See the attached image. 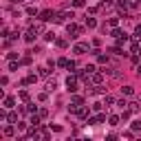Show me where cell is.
Listing matches in <instances>:
<instances>
[{"instance_id":"obj_1","label":"cell","mask_w":141,"mask_h":141,"mask_svg":"<svg viewBox=\"0 0 141 141\" xmlns=\"http://www.w3.org/2000/svg\"><path fill=\"white\" fill-rule=\"evenodd\" d=\"M66 86H69L71 93H75V90H77V82H75V77H69V79H66Z\"/></svg>"},{"instance_id":"obj_2","label":"cell","mask_w":141,"mask_h":141,"mask_svg":"<svg viewBox=\"0 0 141 141\" xmlns=\"http://www.w3.org/2000/svg\"><path fill=\"white\" fill-rule=\"evenodd\" d=\"M51 18H53V11H42V13H40V20H42V22L51 20Z\"/></svg>"},{"instance_id":"obj_3","label":"cell","mask_w":141,"mask_h":141,"mask_svg":"<svg viewBox=\"0 0 141 141\" xmlns=\"http://www.w3.org/2000/svg\"><path fill=\"white\" fill-rule=\"evenodd\" d=\"M73 51H75V53L79 55V53H84V51H88V44H75V48H73Z\"/></svg>"},{"instance_id":"obj_4","label":"cell","mask_w":141,"mask_h":141,"mask_svg":"<svg viewBox=\"0 0 141 141\" xmlns=\"http://www.w3.org/2000/svg\"><path fill=\"white\" fill-rule=\"evenodd\" d=\"M35 33H38L35 29H31V31H27V35H24V40H27V42H33V40H35Z\"/></svg>"},{"instance_id":"obj_5","label":"cell","mask_w":141,"mask_h":141,"mask_svg":"<svg viewBox=\"0 0 141 141\" xmlns=\"http://www.w3.org/2000/svg\"><path fill=\"white\" fill-rule=\"evenodd\" d=\"M13 104H16L13 97H7V99H4V106H7V108H13Z\"/></svg>"},{"instance_id":"obj_6","label":"cell","mask_w":141,"mask_h":141,"mask_svg":"<svg viewBox=\"0 0 141 141\" xmlns=\"http://www.w3.org/2000/svg\"><path fill=\"white\" fill-rule=\"evenodd\" d=\"M55 88H57V82H48V84H46V90H48V93L55 90Z\"/></svg>"},{"instance_id":"obj_7","label":"cell","mask_w":141,"mask_h":141,"mask_svg":"<svg viewBox=\"0 0 141 141\" xmlns=\"http://www.w3.org/2000/svg\"><path fill=\"white\" fill-rule=\"evenodd\" d=\"M86 24H88L90 29H93V27H97V20H95V18H88V20H86Z\"/></svg>"},{"instance_id":"obj_8","label":"cell","mask_w":141,"mask_h":141,"mask_svg":"<svg viewBox=\"0 0 141 141\" xmlns=\"http://www.w3.org/2000/svg\"><path fill=\"white\" fill-rule=\"evenodd\" d=\"M121 93H124V95H132V86H124V88H121Z\"/></svg>"},{"instance_id":"obj_9","label":"cell","mask_w":141,"mask_h":141,"mask_svg":"<svg viewBox=\"0 0 141 141\" xmlns=\"http://www.w3.org/2000/svg\"><path fill=\"white\" fill-rule=\"evenodd\" d=\"M77 115H79V117H82V119H86V117H88V110H86V108H82V110H79Z\"/></svg>"},{"instance_id":"obj_10","label":"cell","mask_w":141,"mask_h":141,"mask_svg":"<svg viewBox=\"0 0 141 141\" xmlns=\"http://www.w3.org/2000/svg\"><path fill=\"white\" fill-rule=\"evenodd\" d=\"M46 40H48V42H53V40H55V33H53V31H48V33H46Z\"/></svg>"},{"instance_id":"obj_11","label":"cell","mask_w":141,"mask_h":141,"mask_svg":"<svg viewBox=\"0 0 141 141\" xmlns=\"http://www.w3.org/2000/svg\"><path fill=\"white\" fill-rule=\"evenodd\" d=\"M117 121H119V117H115V115H113V117H110V126H117Z\"/></svg>"},{"instance_id":"obj_12","label":"cell","mask_w":141,"mask_h":141,"mask_svg":"<svg viewBox=\"0 0 141 141\" xmlns=\"http://www.w3.org/2000/svg\"><path fill=\"white\" fill-rule=\"evenodd\" d=\"M93 82H101V73H95V75H93Z\"/></svg>"},{"instance_id":"obj_13","label":"cell","mask_w":141,"mask_h":141,"mask_svg":"<svg viewBox=\"0 0 141 141\" xmlns=\"http://www.w3.org/2000/svg\"><path fill=\"white\" fill-rule=\"evenodd\" d=\"M4 134H13V126H7V128H4Z\"/></svg>"},{"instance_id":"obj_14","label":"cell","mask_w":141,"mask_h":141,"mask_svg":"<svg viewBox=\"0 0 141 141\" xmlns=\"http://www.w3.org/2000/svg\"><path fill=\"white\" fill-rule=\"evenodd\" d=\"M27 13H29V16H35L38 11H35V7H29V9H27Z\"/></svg>"},{"instance_id":"obj_15","label":"cell","mask_w":141,"mask_h":141,"mask_svg":"<svg viewBox=\"0 0 141 141\" xmlns=\"http://www.w3.org/2000/svg\"><path fill=\"white\" fill-rule=\"evenodd\" d=\"M73 4H75V7H84V0H75Z\"/></svg>"},{"instance_id":"obj_16","label":"cell","mask_w":141,"mask_h":141,"mask_svg":"<svg viewBox=\"0 0 141 141\" xmlns=\"http://www.w3.org/2000/svg\"><path fill=\"white\" fill-rule=\"evenodd\" d=\"M110 2H113V0H104V4H110Z\"/></svg>"},{"instance_id":"obj_17","label":"cell","mask_w":141,"mask_h":141,"mask_svg":"<svg viewBox=\"0 0 141 141\" xmlns=\"http://www.w3.org/2000/svg\"><path fill=\"white\" fill-rule=\"evenodd\" d=\"M137 73H139V75H141V66H139V69H137Z\"/></svg>"},{"instance_id":"obj_18","label":"cell","mask_w":141,"mask_h":141,"mask_svg":"<svg viewBox=\"0 0 141 141\" xmlns=\"http://www.w3.org/2000/svg\"><path fill=\"white\" fill-rule=\"evenodd\" d=\"M11 2H20V0H11Z\"/></svg>"},{"instance_id":"obj_19","label":"cell","mask_w":141,"mask_h":141,"mask_svg":"<svg viewBox=\"0 0 141 141\" xmlns=\"http://www.w3.org/2000/svg\"><path fill=\"white\" fill-rule=\"evenodd\" d=\"M139 55H141V48H139Z\"/></svg>"}]
</instances>
